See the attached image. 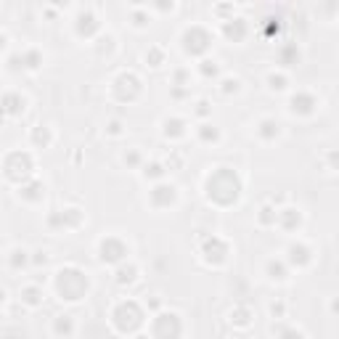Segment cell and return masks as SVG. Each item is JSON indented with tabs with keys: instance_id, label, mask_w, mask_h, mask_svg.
<instances>
[{
	"instance_id": "4fadbf2b",
	"label": "cell",
	"mask_w": 339,
	"mask_h": 339,
	"mask_svg": "<svg viewBox=\"0 0 339 339\" xmlns=\"http://www.w3.org/2000/svg\"><path fill=\"white\" fill-rule=\"evenodd\" d=\"M19 59H21V69H37L40 64H42V56L37 51H30V53L19 56Z\"/></svg>"
},
{
	"instance_id": "f546056e",
	"label": "cell",
	"mask_w": 339,
	"mask_h": 339,
	"mask_svg": "<svg viewBox=\"0 0 339 339\" xmlns=\"http://www.w3.org/2000/svg\"><path fill=\"white\" fill-rule=\"evenodd\" d=\"M5 48V34H0V51Z\"/></svg>"
},
{
	"instance_id": "d6986e66",
	"label": "cell",
	"mask_w": 339,
	"mask_h": 339,
	"mask_svg": "<svg viewBox=\"0 0 339 339\" xmlns=\"http://www.w3.org/2000/svg\"><path fill=\"white\" fill-rule=\"evenodd\" d=\"M275 217H278V212H275L273 207H263V212H260V223L263 225H275Z\"/></svg>"
},
{
	"instance_id": "ac0fdd59",
	"label": "cell",
	"mask_w": 339,
	"mask_h": 339,
	"mask_svg": "<svg viewBox=\"0 0 339 339\" xmlns=\"http://www.w3.org/2000/svg\"><path fill=\"white\" fill-rule=\"evenodd\" d=\"M27 260H30V257H27L24 249H13V252H11V265H13V268H24Z\"/></svg>"
},
{
	"instance_id": "3957f363",
	"label": "cell",
	"mask_w": 339,
	"mask_h": 339,
	"mask_svg": "<svg viewBox=\"0 0 339 339\" xmlns=\"http://www.w3.org/2000/svg\"><path fill=\"white\" fill-rule=\"evenodd\" d=\"M114 318H117V323H119V329H122V331H130V329L140 326V310H138V305H133V302L119 305Z\"/></svg>"
},
{
	"instance_id": "7a4b0ae2",
	"label": "cell",
	"mask_w": 339,
	"mask_h": 339,
	"mask_svg": "<svg viewBox=\"0 0 339 339\" xmlns=\"http://www.w3.org/2000/svg\"><path fill=\"white\" fill-rule=\"evenodd\" d=\"M88 292V278L74 271V268H67V271L59 273V294L61 300H69V302H77L80 297H85Z\"/></svg>"
},
{
	"instance_id": "83f0119b",
	"label": "cell",
	"mask_w": 339,
	"mask_h": 339,
	"mask_svg": "<svg viewBox=\"0 0 339 339\" xmlns=\"http://www.w3.org/2000/svg\"><path fill=\"white\" fill-rule=\"evenodd\" d=\"M271 313L273 315H281V313H284V305H281V302H278V305H271Z\"/></svg>"
},
{
	"instance_id": "ffe728a7",
	"label": "cell",
	"mask_w": 339,
	"mask_h": 339,
	"mask_svg": "<svg viewBox=\"0 0 339 339\" xmlns=\"http://www.w3.org/2000/svg\"><path fill=\"white\" fill-rule=\"evenodd\" d=\"M143 175L146 178H162V175H165V167H162L159 162H154V165H146Z\"/></svg>"
},
{
	"instance_id": "30bf717a",
	"label": "cell",
	"mask_w": 339,
	"mask_h": 339,
	"mask_svg": "<svg viewBox=\"0 0 339 339\" xmlns=\"http://www.w3.org/2000/svg\"><path fill=\"white\" fill-rule=\"evenodd\" d=\"M223 30H225V34H228L231 40H241L246 34V24H244V19H228Z\"/></svg>"
},
{
	"instance_id": "9c48e42d",
	"label": "cell",
	"mask_w": 339,
	"mask_h": 339,
	"mask_svg": "<svg viewBox=\"0 0 339 339\" xmlns=\"http://www.w3.org/2000/svg\"><path fill=\"white\" fill-rule=\"evenodd\" d=\"M289 263H292V265L310 263V249H307V246H302V244H292V246H289Z\"/></svg>"
},
{
	"instance_id": "8992f818",
	"label": "cell",
	"mask_w": 339,
	"mask_h": 339,
	"mask_svg": "<svg viewBox=\"0 0 339 339\" xmlns=\"http://www.w3.org/2000/svg\"><path fill=\"white\" fill-rule=\"evenodd\" d=\"M313 106H315V98H313V96L300 93V96L292 98V106H289V109H292L294 114H310V111H313Z\"/></svg>"
},
{
	"instance_id": "7402d4cb",
	"label": "cell",
	"mask_w": 339,
	"mask_h": 339,
	"mask_svg": "<svg viewBox=\"0 0 339 339\" xmlns=\"http://www.w3.org/2000/svg\"><path fill=\"white\" fill-rule=\"evenodd\" d=\"M202 72L207 74V77H215V74H217V64L209 61V59H204V61H202Z\"/></svg>"
},
{
	"instance_id": "484cf974",
	"label": "cell",
	"mask_w": 339,
	"mask_h": 339,
	"mask_svg": "<svg viewBox=\"0 0 339 339\" xmlns=\"http://www.w3.org/2000/svg\"><path fill=\"white\" fill-rule=\"evenodd\" d=\"M34 140H37V143L42 140V146L48 143V133H45V127H37V130H34Z\"/></svg>"
},
{
	"instance_id": "9a60e30c",
	"label": "cell",
	"mask_w": 339,
	"mask_h": 339,
	"mask_svg": "<svg viewBox=\"0 0 339 339\" xmlns=\"http://www.w3.org/2000/svg\"><path fill=\"white\" fill-rule=\"evenodd\" d=\"M136 265H122V268H119V271H117V281H119V284H125V281H127V284H133V281H136Z\"/></svg>"
},
{
	"instance_id": "4316f807",
	"label": "cell",
	"mask_w": 339,
	"mask_h": 339,
	"mask_svg": "<svg viewBox=\"0 0 339 339\" xmlns=\"http://www.w3.org/2000/svg\"><path fill=\"white\" fill-rule=\"evenodd\" d=\"M138 162H140V154H138V151L125 154V165H138Z\"/></svg>"
},
{
	"instance_id": "f1b7e54d",
	"label": "cell",
	"mask_w": 339,
	"mask_h": 339,
	"mask_svg": "<svg viewBox=\"0 0 339 339\" xmlns=\"http://www.w3.org/2000/svg\"><path fill=\"white\" fill-rule=\"evenodd\" d=\"M109 130H111V133H114V136H117V133H119V122H111V125H109Z\"/></svg>"
},
{
	"instance_id": "ba28073f",
	"label": "cell",
	"mask_w": 339,
	"mask_h": 339,
	"mask_svg": "<svg viewBox=\"0 0 339 339\" xmlns=\"http://www.w3.org/2000/svg\"><path fill=\"white\" fill-rule=\"evenodd\" d=\"M0 111H5V114H21V111H24V98L16 96V93L5 96V98H3V106H0Z\"/></svg>"
},
{
	"instance_id": "d4e9b609",
	"label": "cell",
	"mask_w": 339,
	"mask_h": 339,
	"mask_svg": "<svg viewBox=\"0 0 339 339\" xmlns=\"http://www.w3.org/2000/svg\"><path fill=\"white\" fill-rule=\"evenodd\" d=\"M281 339H302V334L297 329H284L281 331Z\"/></svg>"
},
{
	"instance_id": "e0dca14e",
	"label": "cell",
	"mask_w": 339,
	"mask_h": 339,
	"mask_svg": "<svg viewBox=\"0 0 339 339\" xmlns=\"http://www.w3.org/2000/svg\"><path fill=\"white\" fill-rule=\"evenodd\" d=\"M268 273H271V278H278V281H284L286 278V268L281 265V263H268Z\"/></svg>"
},
{
	"instance_id": "6da1fadb",
	"label": "cell",
	"mask_w": 339,
	"mask_h": 339,
	"mask_svg": "<svg viewBox=\"0 0 339 339\" xmlns=\"http://www.w3.org/2000/svg\"><path fill=\"white\" fill-rule=\"evenodd\" d=\"M238 191H241V183H238L236 172L228 167H220L215 175H209L207 180V196L209 202H217V204H231L238 199Z\"/></svg>"
},
{
	"instance_id": "5b68a950",
	"label": "cell",
	"mask_w": 339,
	"mask_h": 339,
	"mask_svg": "<svg viewBox=\"0 0 339 339\" xmlns=\"http://www.w3.org/2000/svg\"><path fill=\"white\" fill-rule=\"evenodd\" d=\"M80 223H82L80 209H64V212L51 217V225H61V228H77Z\"/></svg>"
},
{
	"instance_id": "277c9868",
	"label": "cell",
	"mask_w": 339,
	"mask_h": 339,
	"mask_svg": "<svg viewBox=\"0 0 339 339\" xmlns=\"http://www.w3.org/2000/svg\"><path fill=\"white\" fill-rule=\"evenodd\" d=\"M127 254V246L122 244V241H117V238H103L101 241V260L103 263H119Z\"/></svg>"
},
{
	"instance_id": "52a82bcc",
	"label": "cell",
	"mask_w": 339,
	"mask_h": 339,
	"mask_svg": "<svg viewBox=\"0 0 339 339\" xmlns=\"http://www.w3.org/2000/svg\"><path fill=\"white\" fill-rule=\"evenodd\" d=\"M151 199H154L157 207H167V204L175 202V188L172 186H157L151 191Z\"/></svg>"
},
{
	"instance_id": "2e32d148",
	"label": "cell",
	"mask_w": 339,
	"mask_h": 339,
	"mask_svg": "<svg viewBox=\"0 0 339 339\" xmlns=\"http://www.w3.org/2000/svg\"><path fill=\"white\" fill-rule=\"evenodd\" d=\"M275 220H284L286 228H292L294 223H300V215H297L294 209H284V212H278V217H275Z\"/></svg>"
},
{
	"instance_id": "8fae6325",
	"label": "cell",
	"mask_w": 339,
	"mask_h": 339,
	"mask_svg": "<svg viewBox=\"0 0 339 339\" xmlns=\"http://www.w3.org/2000/svg\"><path fill=\"white\" fill-rule=\"evenodd\" d=\"M257 133H260V136H263L265 140H273L275 136H278V122H275V119H263Z\"/></svg>"
},
{
	"instance_id": "5bb4252c",
	"label": "cell",
	"mask_w": 339,
	"mask_h": 339,
	"mask_svg": "<svg viewBox=\"0 0 339 339\" xmlns=\"http://www.w3.org/2000/svg\"><path fill=\"white\" fill-rule=\"evenodd\" d=\"M56 331H59V334H64V337L72 334V331H74L72 315H59V318H56Z\"/></svg>"
},
{
	"instance_id": "7c38bea8",
	"label": "cell",
	"mask_w": 339,
	"mask_h": 339,
	"mask_svg": "<svg viewBox=\"0 0 339 339\" xmlns=\"http://www.w3.org/2000/svg\"><path fill=\"white\" fill-rule=\"evenodd\" d=\"M21 300H24L27 305L34 307V305H40V302H42V292H40L37 286H27L24 292H21Z\"/></svg>"
},
{
	"instance_id": "44dd1931",
	"label": "cell",
	"mask_w": 339,
	"mask_h": 339,
	"mask_svg": "<svg viewBox=\"0 0 339 339\" xmlns=\"http://www.w3.org/2000/svg\"><path fill=\"white\" fill-rule=\"evenodd\" d=\"M199 136H202V140H217V130L212 125H202Z\"/></svg>"
},
{
	"instance_id": "603a6c76",
	"label": "cell",
	"mask_w": 339,
	"mask_h": 339,
	"mask_svg": "<svg viewBox=\"0 0 339 339\" xmlns=\"http://www.w3.org/2000/svg\"><path fill=\"white\" fill-rule=\"evenodd\" d=\"M292 56H297V59H300V51H297L294 45L284 48V51H281V64H289V59H292Z\"/></svg>"
},
{
	"instance_id": "cb8c5ba5",
	"label": "cell",
	"mask_w": 339,
	"mask_h": 339,
	"mask_svg": "<svg viewBox=\"0 0 339 339\" xmlns=\"http://www.w3.org/2000/svg\"><path fill=\"white\" fill-rule=\"evenodd\" d=\"M268 80H271V88H273V90H284V88H286V80H284V77H275V74H271Z\"/></svg>"
}]
</instances>
